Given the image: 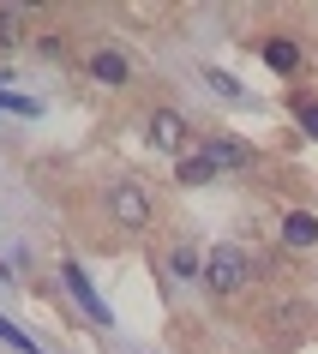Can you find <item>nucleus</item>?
<instances>
[{"label": "nucleus", "mask_w": 318, "mask_h": 354, "mask_svg": "<svg viewBox=\"0 0 318 354\" xmlns=\"http://www.w3.org/2000/svg\"><path fill=\"white\" fill-rule=\"evenodd\" d=\"M109 216L120 228H150L156 223V198H150V187H138V180H120V187H109Z\"/></svg>", "instance_id": "2"}, {"label": "nucleus", "mask_w": 318, "mask_h": 354, "mask_svg": "<svg viewBox=\"0 0 318 354\" xmlns=\"http://www.w3.org/2000/svg\"><path fill=\"white\" fill-rule=\"evenodd\" d=\"M282 246H294V252L318 246V216L312 210H288V216H282Z\"/></svg>", "instance_id": "8"}, {"label": "nucleus", "mask_w": 318, "mask_h": 354, "mask_svg": "<svg viewBox=\"0 0 318 354\" xmlns=\"http://www.w3.org/2000/svg\"><path fill=\"white\" fill-rule=\"evenodd\" d=\"M264 66H270L277 78H294V73H306V55H300V42L270 37V42H264Z\"/></svg>", "instance_id": "7"}, {"label": "nucleus", "mask_w": 318, "mask_h": 354, "mask_svg": "<svg viewBox=\"0 0 318 354\" xmlns=\"http://www.w3.org/2000/svg\"><path fill=\"white\" fill-rule=\"evenodd\" d=\"M246 270H252V264H246V252H241V246H228V241L205 252V288H210L216 300L241 295V288H246Z\"/></svg>", "instance_id": "1"}, {"label": "nucleus", "mask_w": 318, "mask_h": 354, "mask_svg": "<svg viewBox=\"0 0 318 354\" xmlns=\"http://www.w3.org/2000/svg\"><path fill=\"white\" fill-rule=\"evenodd\" d=\"M60 282H66V288H73V300H78V306H84V313L96 318V324H114V313H109V306H102V295H96L91 282H84V270H78L73 259L60 264Z\"/></svg>", "instance_id": "6"}, {"label": "nucleus", "mask_w": 318, "mask_h": 354, "mask_svg": "<svg viewBox=\"0 0 318 354\" xmlns=\"http://www.w3.org/2000/svg\"><path fill=\"white\" fill-rule=\"evenodd\" d=\"M0 342H12V348H19V354H42L37 342H30V336H24L19 324H6V318H0Z\"/></svg>", "instance_id": "14"}, {"label": "nucleus", "mask_w": 318, "mask_h": 354, "mask_svg": "<svg viewBox=\"0 0 318 354\" xmlns=\"http://www.w3.org/2000/svg\"><path fill=\"white\" fill-rule=\"evenodd\" d=\"M30 37V12L24 6H0V48H19Z\"/></svg>", "instance_id": "10"}, {"label": "nucleus", "mask_w": 318, "mask_h": 354, "mask_svg": "<svg viewBox=\"0 0 318 354\" xmlns=\"http://www.w3.org/2000/svg\"><path fill=\"white\" fill-rule=\"evenodd\" d=\"M205 78H210V91H223L228 102H234V96H241V84H234V78H228V73H216V66H205Z\"/></svg>", "instance_id": "15"}, {"label": "nucleus", "mask_w": 318, "mask_h": 354, "mask_svg": "<svg viewBox=\"0 0 318 354\" xmlns=\"http://www.w3.org/2000/svg\"><path fill=\"white\" fill-rule=\"evenodd\" d=\"M0 109H6V114H30V120H37L42 102H37V96H19L12 84H6V91H0Z\"/></svg>", "instance_id": "12"}, {"label": "nucleus", "mask_w": 318, "mask_h": 354, "mask_svg": "<svg viewBox=\"0 0 318 354\" xmlns=\"http://www.w3.org/2000/svg\"><path fill=\"white\" fill-rule=\"evenodd\" d=\"M169 277H205V252H198V246H187V241H174L169 246Z\"/></svg>", "instance_id": "9"}, {"label": "nucleus", "mask_w": 318, "mask_h": 354, "mask_svg": "<svg viewBox=\"0 0 318 354\" xmlns=\"http://www.w3.org/2000/svg\"><path fill=\"white\" fill-rule=\"evenodd\" d=\"M294 120H300L306 138H318V96H300V102H294Z\"/></svg>", "instance_id": "13"}, {"label": "nucleus", "mask_w": 318, "mask_h": 354, "mask_svg": "<svg viewBox=\"0 0 318 354\" xmlns=\"http://www.w3.org/2000/svg\"><path fill=\"white\" fill-rule=\"evenodd\" d=\"M84 73H91L96 84L120 91V84H132V60L120 55V48H91V55H84Z\"/></svg>", "instance_id": "4"}, {"label": "nucleus", "mask_w": 318, "mask_h": 354, "mask_svg": "<svg viewBox=\"0 0 318 354\" xmlns=\"http://www.w3.org/2000/svg\"><path fill=\"white\" fill-rule=\"evenodd\" d=\"M174 180H180V187H210L216 168H210V156H180V162H174Z\"/></svg>", "instance_id": "11"}, {"label": "nucleus", "mask_w": 318, "mask_h": 354, "mask_svg": "<svg viewBox=\"0 0 318 354\" xmlns=\"http://www.w3.org/2000/svg\"><path fill=\"white\" fill-rule=\"evenodd\" d=\"M144 138L156 150H162V156H180V150L192 145V120L180 109H150V120H144Z\"/></svg>", "instance_id": "3"}, {"label": "nucleus", "mask_w": 318, "mask_h": 354, "mask_svg": "<svg viewBox=\"0 0 318 354\" xmlns=\"http://www.w3.org/2000/svg\"><path fill=\"white\" fill-rule=\"evenodd\" d=\"M198 156H210V168H216V174H241V168H252V150H246L241 138H205V145H198Z\"/></svg>", "instance_id": "5"}]
</instances>
